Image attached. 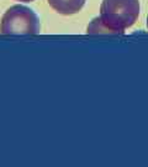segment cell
<instances>
[{
  "label": "cell",
  "mask_w": 148,
  "mask_h": 167,
  "mask_svg": "<svg viewBox=\"0 0 148 167\" xmlns=\"http://www.w3.org/2000/svg\"><path fill=\"white\" fill-rule=\"evenodd\" d=\"M140 16V0H103L100 21L108 34H124Z\"/></svg>",
  "instance_id": "1"
},
{
  "label": "cell",
  "mask_w": 148,
  "mask_h": 167,
  "mask_svg": "<svg viewBox=\"0 0 148 167\" xmlns=\"http://www.w3.org/2000/svg\"><path fill=\"white\" fill-rule=\"evenodd\" d=\"M0 32L3 35H37L40 32V20L30 8L14 5L3 15Z\"/></svg>",
  "instance_id": "2"
},
{
  "label": "cell",
  "mask_w": 148,
  "mask_h": 167,
  "mask_svg": "<svg viewBox=\"0 0 148 167\" xmlns=\"http://www.w3.org/2000/svg\"><path fill=\"white\" fill-rule=\"evenodd\" d=\"M50 6L62 15H73L83 9L87 0H47Z\"/></svg>",
  "instance_id": "3"
},
{
  "label": "cell",
  "mask_w": 148,
  "mask_h": 167,
  "mask_svg": "<svg viewBox=\"0 0 148 167\" xmlns=\"http://www.w3.org/2000/svg\"><path fill=\"white\" fill-rule=\"evenodd\" d=\"M17 1H24V3H30V1H34V0H17Z\"/></svg>",
  "instance_id": "4"
},
{
  "label": "cell",
  "mask_w": 148,
  "mask_h": 167,
  "mask_svg": "<svg viewBox=\"0 0 148 167\" xmlns=\"http://www.w3.org/2000/svg\"><path fill=\"white\" fill-rule=\"evenodd\" d=\"M147 29H148V16H147Z\"/></svg>",
  "instance_id": "5"
}]
</instances>
